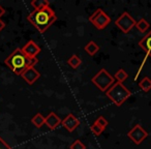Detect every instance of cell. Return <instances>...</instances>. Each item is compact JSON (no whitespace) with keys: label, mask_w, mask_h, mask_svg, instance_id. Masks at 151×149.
Returning a JSON list of instances; mask_svg holds the SVG:
<instances>
[{"label":"cell","mask_w":151,"mask_h":149,"mask_svg":"<svg viewBox=\"0 0 151 149\" xmlns=\"http://www.w3.org/2000/svg\"><path fill=\"white\" fill-rule=\"evenodd\" d=\"M4 27H5V24H4V22H3V21H1V20H0V32H1V30H2Z\"/></svg>","instance_id":"24"},{"label":"cell","mask_w":151,"mask_h":149,"mask_svg":"<svg viewBox=\"0 0 151 149\" xmlns=\"http://www.w3.org/2000/svg\"><path fill=\"white\" fill-rule=\"evenodd\" d=\"M139 47L146 54V57L151 58V30L139 42Z\"/></svg>","instance_id":"12"},{"label":"cell","mask_w":151,"mask_h":149,"mask_svg":"<svg viewBox=\"0 0 151 149\" xmlns=\"http://www.w3.org/2000/svg\"><path fill=\"white\" fill-rule=\"evenodd\" d=\"M107 125H108V120L106 119L105 117H103V116H99V117L93 122L92 125L90 126L91 132H92L94 136H101L104 132V130H105V128L107 127Z\"/></svg>","instance_id":"10"},{"label":"cell","mask_w":151,"mask_h":149,"mask_svg":"<svg viewBox=\"0 0 151 149\" xmlns=\"http://www.w3.org/2000/svg\"><path fill=\"white\" fill-rule=\"evenodd\" d=\"M136 27H137V29H138L140 32H142V33H145V32H146L147 30L149 29L150 25H149V23L146 21V20L142 18V19H140L136 23Z\"/></svg>","instance_id":"18"},{"label":"cell","mask_w":151,"mask_h":149,"mask_svg":"<svg viewBox=\"0 0 151 149\" xmlns=\"http://www.w3.org/2000/svg\"><path fill=\"white\" fill-rule=\"evenodd\" d=\"M137 22L134 21V19L127 13L124 12L120 15V17L115 21V25L121 30L123 33H128L132 28L136 26Z\"/></svg>","instance_id":"6"},{"label":"cell","mask_w":151,"mask_h":149,"mask_svg":"<svg viewBox=\"0 0 151 149\" xmlns=\"http://www.w3.org/2000/svg\"><path fill=\"white\" fill-rule=\"evenodd\" d=\"M4 63L13 73L21 76L28 67L34 66L37 63V58H29L22 52L21 49L17 48L7 58H5Z\"/></svg>","instance_id":"2"},{"label":"cell","mask_w":151,"mask_h":149,"mask_svg":"<svg viewBox=\"0 0 151 149\" xmlns=\"http://www.w3.org/2000/svg\"><path fill=\"white\" fill-rule=\"evenodd\" d=\"M67 64H68L71 68L76 69L82 64V60H81V58L78 56V55L73 54V55H71V56L69 57L68 60H67Z\"/></svg>","instance_id":"15"},{"label":"cell","mask_w":151,"mask_h":149,"mask_svg":"<svg viewBox=\"0 0 151 149\" xmlns=\"http://www.w3.org/2000/svg\"><path fill=\"white\" fill-rule=\"evenodd\" d=\"M84 49H85V51H86V52L90 55V56H94V55L99 51V45L95 44V42H92V40H91V42H89L88 44L85 46Z\"/></svg>","instance_id":"16"},{"label":"cell","mask_w":151,"mask_h":149,"mask_svg":"<svg viewBox=\"0 0 151 149\" xmlns=\"http://www.w3.org/2000/svg\"><path fill=\"white\" fill-rule=\"evenodd\" d=\"M106 95L114 105L120 107L132 95V92L122 83L116 82L106 91Z\"/></svg>","instance_id":"3"},{"label":"cell","mask_w":151,"mask_h":149,"mask_svg":"<svg viewBox=\"0 0 151 149\" xmlns=\"http://www.w3.org/2000/svg\"><path fill=\"white\" fill-rule=\"evenodd\" d=\"M89 22H90L96 29L103 30L111 23V18H110L103 9H99L89 17Z\"/></svg>","instance_id":"5"},{"label":"cell","mask_w":151,"mask_h":149,"mask_svg":"<svg viewBox=\"0 0 151 149\" xmlns=\"http://www.w3.org/2000/svg\"><path fill=\"white\" fill-rule=\"evenodd\" d=\"M61 125L64 128H66L69 132H71L80 125V120L76 117L75 115H73V114H68V115L61 121Z\"/></svg>","instance_id":"11"},{"label":"cell","mask_w":151,"mask_h":149,"mask_svg":"<svg viewBox=\"0 0 151 149\" xmlns=\"http://www.w3.org/2000/svg\"><path fill=\"white\" fill-rule=\"evenodd\" d=\"M139 87H140L141 89H142L144 92H148V91L151 90V80L150 78H148V77H145V78H143L142 80L140 81V83H139Z\"/></svg>","instance_id":"17"},{"label":"cell","mask_w":151,"mask_h":149,"mask_svg":"<svg viewBox=\"0 0 151 149\" xmlns=\"http://www.w3.org/2000/svg\"><path fill=\"white\" fill-rule=\"evenodd\" d=\"M31 5L34 9H42L47 6H50V2L48 0H33Z\"/></svg>","instance_id":"19"},{"label":"cell","mask_w":151,"mask_h":149,"mask_svg":"<svg viewBox=\"0 0 151 149\" xmlns=\"http://www.w3.org/2000/svg\"><path fill=\"white\" fill-rule=\"evenodd\" d=\"M0 149H13L1 137H0Z\"/></svg>","instance_id":"22"},{"label":"cell","mask_w":151,"mask_h":149,"mask_svg":"<svg viewBox=\"0 0 151 149\" xmlns=\"http://www.w3.org/2000/svg\"><path fill=\"white\" fill-rule=\"evenodd\" d=\"M31 122H32V124L35 126V127L40 128L45 124V122H46V117H45V116H42L40 113H36L35 115L32 117Z\"/></svg>","instance_id":"14"},{"label":"cell","mask_w":151,"mask_h":149,"mask_svg":"<svg viewBox=\"0 0 151 149\" xmlns=\"http://www.w3.org/2000/svg\"><path fill=\"white\" fill-rule=\"evenodd\" d=\"M61 121H62V120L58 117V115H57L56 113L51 112L46 117V122H45V124H46L50 130H56L59 125H61Z\"/></svg>","instance_id":"13"},{"label":"cell","mask_w":151,"mask_h":149,"mask_svg":"<svg viewBox=\"0 0 151 149\" xmlns=\"http://www.w3.org/2000/svg\"><path fill=\"white\" fill-rule=\"evenodd\" d=\"M127 137L132 141L134 144L140 145L141 143L148 137V132H147L140 124H136V125L127 132Z\"/></svg>","instance_id":"7"},{"label":"cell","mask_w":151,"mask_h":149,"mask_svg":"<svg viewBox=\"0 0 151 149\" xmlns=\"http://www.w3.org/2000/svg\"><path fill=\"white\" fill-rule=\"evenodd\" d=\"M21 50H22V52L26 55V56L29 57V58H32V59L36 58V56L40 53V46L36 45L33 40H29V42H28L27 44H26L25 46L21 49Z\"/></svg>","instance_id":"9"},{"label":"cell","mask_w":151,"mask_h":149,"mask_svg":"<svg viewBox=\"0 0 151 149\" xmlns=\"http://www.w3.org/2000/svg\"><path fill=\"white\" fill-rule=\"evenodd\" d=\"M69 149H86V146L83 144L81 140H76L75 142L69 146Z\"/></svg>","instance_id":"21"},{"label":"cell","mask_w":151,"mask_h":149,"mask_svg":"<svg viewBox=\"0 0 151 149\" xmlns=\"http://www.w3.org/2000/svg\"><path fill=\"white\" fill-rule=\"evenodd\" d=\"M127 77H128V75H127V73H126L124 69H119V71H117L115 73V75H114V79H115L117 82H119V83H123L124 81L127 79Z\"/></svg>","instance_id":"20"},{"label":"cell","mask_w":151,"mask_h":149,"mask_svg":"<svg viewBox=\"0 0 151 149\" xmlns=\"http://www.w3.org/2000/svg\"><path fill=\"white\" fill-rule=\"evenodd\" d=\"M21 77L23 78V80L25 81L27 84L33 85L34 83L40 79V73L36 71V68L34 66H30V67H28L26 71H24V73L21 75Z\"/></svg>","instance_id":"8"},{"label":"cell","mask_w":151,"mask_h":149,"mask_svg":"<svg viewBox=\"0 0 151 149\" xmlns=\"http://www.w3.org/2000/svg\"><path fill=\"white\" fill-rule=\"evenodd\" d=\"M27 20L40 33H45L57 20V16L50 6H47L42 9H34L28 15Z\"/></svg>","instance_id":"1"},{"label":"cell","mask_w":151,"mask_h":149,"mask_svg":"<svg viewBox=\"0 0 151 149\" xmlns=\"http://www.w3.org/2000/svg\"><path fill=\"white\" fill-rule=\"evenodd\" d=\"M4 14H5V9H3V7L1 6V5H0V18L2 17V16L4 15Z\"/></svg>","instance_id":"23"},{"label":"cell","mask_w":151,"mask_h":149,"mask_svg":"<svg viewBox=\"0 0 151 149\" xmlns=\"http://www.w3.org/2000/svg\"><path fill=\"white\" fill-rule=\"evenodd\" d=\"M91 82L101 91H107L115 83V79L111 73L105 68H101L99 73L91 79Z\"/></svg>","instance_id":"4"}]
</instances>
